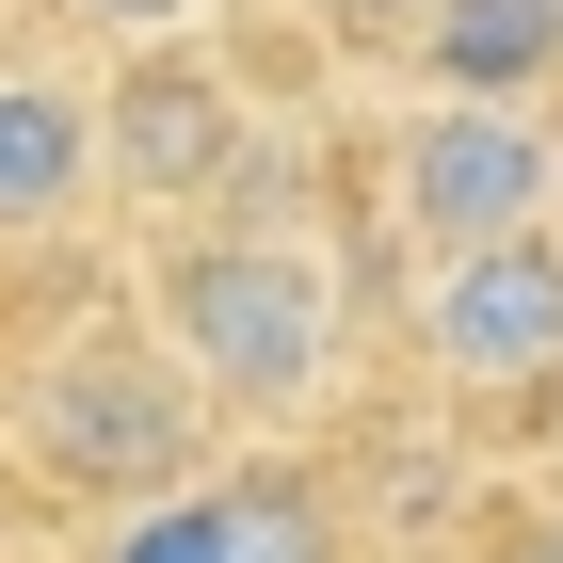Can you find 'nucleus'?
<instances>
[{
    "instance_id": "7",
    "label": "nucleus",
    "mask_w": 563,
    "mask_h": 563,
    "mask_svg": "<svg viewBox=\"0 0 563 563\" xmlns=\"http://www.w3.org/2000/svg\"><path fill=\"white\" fill-rule=\"evenodd\" d=\"M419 81H516V97H563V0H434Z\"/></svg>"
},
{
    "instance_id": "6",
    "label": "nucleus",
    "mask_w": 563,
    "mask_h": 563,
    "mask_svg": "<svg viewBox=\"0 0 563 563\" xmlns=\"http://www.w3.org/2000/svg\"><path fill=\"white\" fill-rule=\"evenodd\" d=\"M97 177H113V113L81 81H48V65H0V242L65 225Z\"/></svg>"
},
{
    "instance_id": "2",
    "label": "nucleus",
    "mask_w": 563,
    "mask_h": 563,
    "mask_svg": "<svg viewBox=\"0 0 563 563\" xmlns=\"http://www.w3.org/2000/svg\"><path fill=\"white\" fill-rule=\"evenodd\" d=\"M194 419H210V387L162 339V306L145 322H81V339H48L16 371V451L48 483H81V499H162L177 451H194Z\"/></svg>"
},
{
    "instance_id": "9",
    "label": "nucleus",
    "mask_w": 563,
    "mask_h": 563,
    "mask_svg": "<svg viewBox=\"0 0 563 563\" xmlns=\"http://www.w3.org/2000/svg\"><path fill=\"white\" fill-rule=\"evenodd\" d=\"M97 563H225V483H162Z\"/></svg>"
},
{
    "instance_id": "3",
    "label": "nucleus",
    "mask_w": 563,
    "mask_h": 563,
    "mask_svg": "<svg viewBox=\"0 0 563 563\" xmlns=\"http://www.w3.org/2000/svg\"><path fill=\"white\" fill-rule=\"evenodd\" d=\"M563 210V113L516 81H419V113L387 130V225L419 258L451 242H499V225Z\"/></svg>"
},
{
    "instance_id": "8",
    "label": "nucleus",
    "mask_w": 563,
    "mask_h": 563,
    "mask_svg": "<svg viewBox=\"0 0 563 563\" xmlns=\"http://www.w3.org/2000/svg\"><path fill=\"white\" fill-rule=\"evenodd\" d=\"M225 563H354L306 483H225Z\"/></svg>"
},
{
    "instance_id": "1",
    "label": "nucleus",
    "mask_w": 563,
    "mask_h": 563,
    "mask_svg": "<svg viewBox=\"0 0 563 563\" xmlns=\"http://www.w3.org/2000/svg\"><path fill=\"white\" fill-rule=\"evenodd\" d=\"M162 339L194 354V387L225 419H290L339 371V258L306 225H242V210H177L162 258Z\"/></svg>"
},
{
    "instance_id": "11",
    "label": "nucleus",
    "mask_w": 563,
    "mask_h": 563,
    "mask_svg": "<svg viewBox=\"0 0 563 563\" xmlns=\"http://www.w3.org/2000/svg\"><path fill=\"white\" fill-rule=\"evenodd\" d=\"M81 16H113V33H194L210 0H81Z\"/></svg>"
},
{
    "instance_id": "4",
    "label": "nucleus",
    "mask_w": 563,
    "mask_h": 563,
    "mask_svg": "<svg viewBox=\"0 0 563 563\" xmlns=\"http://www.w3.org/2000/svg\"><path fill=\"white\" fill-rule=\"evenodd\" d=\"M419 354H434V387H467V402L563 387V210L419 258Z\"/></svg>"
},
{
    "instance_id": "10",
    "label": "nucleus",
    "mask_w": 563,
    "mask_h": 563,
    "mask_svg": "<svg viewBox=\"0 0 563 563\" xmlns=\"http://www.w3.org/2000/svg\"><path fill=\"white\" fill-rule=\"evenodd\" d=\"M322 33H354V48H419L434 33V0H306Z\"/></svg>"
},
{
    "instance_id": "13",
    "label": "nucleus",
    "mask_w": 563,
    "mask_h": 563,
    "mask_svg": "<svg viewBox=\"0 0 563 563\" xmlns=\"http://www.w3.org/2000/svg\"><path fill=\"white\" fill-rule=\"evenodd\" d=\"M548 113H563V97H548Z\"/></svg>"
},
{
    "instance_id": "5",
    "label": "nucleus",
    "mask_w": 563,
    "mask_h": 563,
    "mask_svg": "<svg viewBox=\"0 0 563 563\" xmlns=\"http://www.w3.org/2000/svg\"><path fill=\"white\" fill-rule=\"evenodd\" d=\"M97 113H113V194H145V210H225V177L258 162V113H242L210 65H177L162 33H145V65L97 97Z\"/></svg>"
},
{
    "instance_id": "12",
    "label": "nucleus",
    "mask_w": 563,
    "mask_h": 563,
    "mask_svg": "<svg viewBox=\"0 0 563 563\" xmlns=\"http://www.w3.org/2000/svg\"><path fill=\"white\" fill-rule=\"evenodd\" d=\"M516 563H563V516H531V531H516Z\"/></svg>"
}]
</instances>
